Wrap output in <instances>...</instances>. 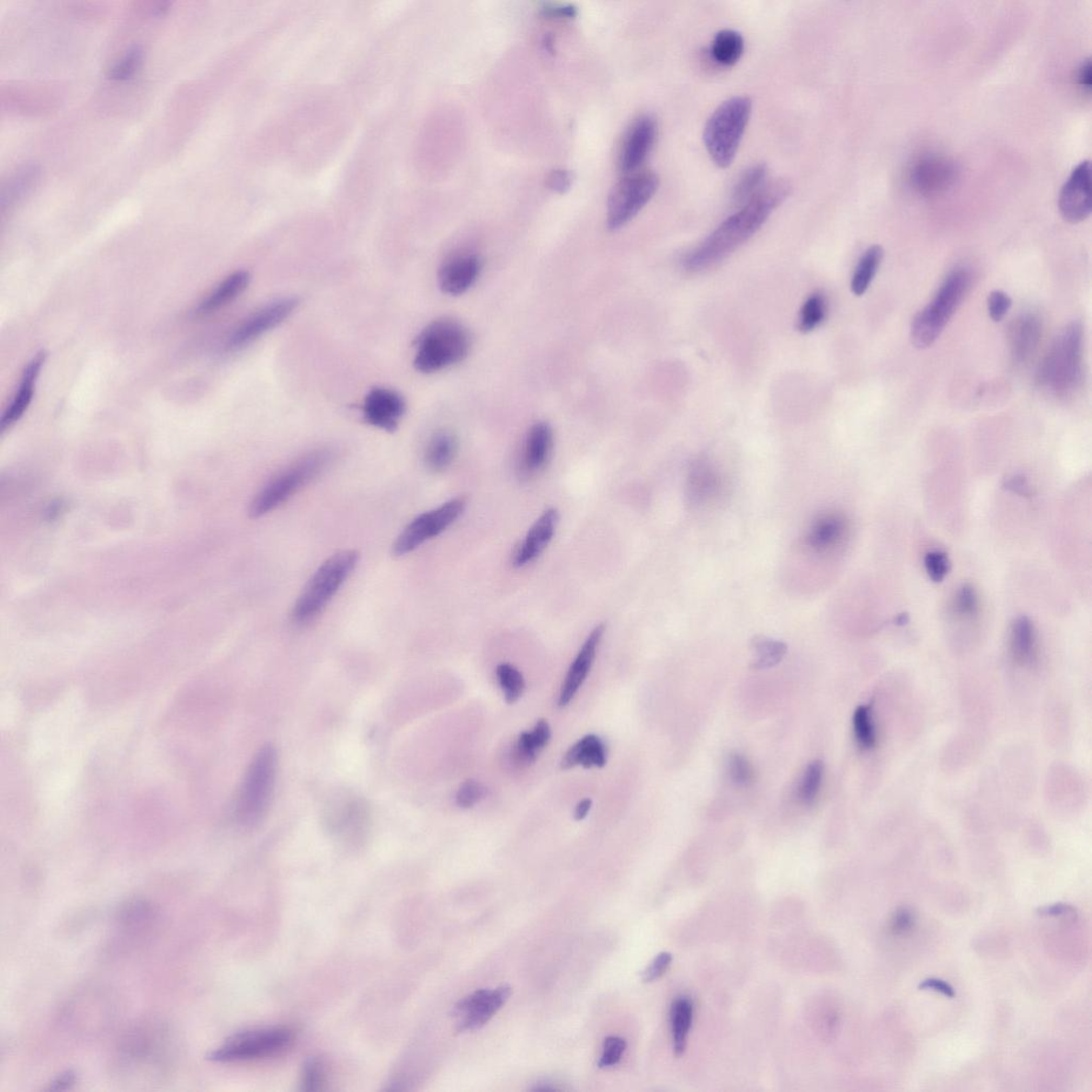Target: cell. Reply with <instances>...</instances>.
I'll return each mask as SVG.
<instances>
[{"instance_id": "16", "label": "cell", "mask_w": 1092, "mask_h": 1092, "mask_svg": "<svg viewBox=\"0 0 1092 1092\" xmlns=\"http://www.w3.org/2000/svg\"><path fill=\"white\" fill-rule=\"evenodd\" d=\"M657 135V124L654 118L644 116L632 124L625 136L620 152V168L627 175L634 173L641 166L654 148Z\"/></svg>"}, {"instance_id": "20", "label": "cell", "mask_w": 1092, "mask_h": 1092, "mask_svg": "<svg viewBox=\"0 0 1092 1092\" xmlns=\"http://www.w3.org/2000/svg\"><path fill=\"white\" fill-rule=\"evenodd\" d=\"M722 488L721 472L708 458L698 459L691 464L686 483V495L690 505L702 506L711 502L721 495Z\"/></svg>"}, {"instance_id": "51", "label": "cell", "mask_w": 1092, "mask_h": 1092, "mask_svg": "<svg viewBox=\"0 0 1092 1092\" xmlns=\"http://www.w3.org/2000/svg\"><path fill=\"white\" fill-rule=\"evenodd\" d=\"M323 1081V1070L316 1061L306 1063L303 1069L302 1087L304 1090H317Z\"/></svg>"}, {"instance_id": "21", "label": "cell", "mask_w": 1092, "mask_h": 1092, "mask_svg": "<svg viewBox=\"0 0 1092 1092\" xmlns=\"http://www.w3.org/2000/svg\"><path fill=\"white\" fill-rule=\"evenodd\" d=\"M481 270V259L476 256L452 257L438 271L439 289L450 296L462 295L475 284Z\"/></svg>"}, {"instance_id": "47", "label": "cell", "mask_w": 1092, "mask_h": 1092, "mask_svg": "<svg viewBox=\"0 0 1092 1092\" xmlns=\"http://www.w3.org/2000/svg\"><path fill=\"white\" fill-rule=\"evenodd\" d=\"M987 305L992 321L1000 323L1007 315L1012 305V299L1003 290H995L990 292Z\"/></svg>"}, {"instance_id": "6", "label": "cell", "mask_w": 1092, "mask_h": 1092, "mask_svg": "<svg viewBox=\"0 0 1092 1092\" xmlns=\"http://www.w3.org/2000/svg\"><path fill=\"white\" fill-rule=\"evenodd\" d=\"M470 333L452 319H438L426 327L415 341V366L423 374H431L461 363L471 349Z\"/></svg>"}, {"instance_id": "39", "label": "cell", "mask_w": 1092, "mask_h": 1092, "mask_svg": "<svg viewBox=\"0 0 1092 1092\" xmlns=\"http://www.w3.org/2000/svg\"><path fill=\"white\" fill-rule=\"evenodd\" d=\"M827 313V301L825 296L815 292L804 302L799 316L798 329L803 333L815 330L824 322Z\"/></svg>"}, {"instance_id": "54", "label": "cell", "mask_w": 1092, "mask_h": 1092, "mask_svg": "<svg viewBox=\"0 0 1092 1092\" xmlns=\"http://www.w3.org/2000/svg\"><path fill=\"white\" fill-rule=\"evenodd\" d=\"M914 923L915 916L912 915V912L904 908L898 910L894 915L893 921H892V929L896 934H904V932L910 930L914 927Z\"/></svg>"}, {"instance_id": "60", "label": "cell", "mask_w": 1092, "mask_h": 1092, "mask_svg": "<svg viewBox=\"0 0 1092 1092\" xmlns=\"http://www.w3.org/2000/svg\"><path fill=\"white\" fill-rule=\"evenodd\" d=\"M908 621H909V617L907 614H903L896 618V623L898 625H904V624L907 623Z\"/></svg>"}, {"instance_id": "19", "label": "cell", "mask_w": 1092, "mask_h": 1092, "mask_svg": "<svg viewBox=\"0 0 1092 1092\" xmlns=\"http://www.w3.org/2000/svg\"><path fill=\"white\" fill-rule=\"evenodd\" d=\"M955 178V165L938 156L920 159L910 172L912 186L923 195H932L949 188Z\"/></svg>"}, {"instance_id": "22", "label": "cell", "mask_w": 1092, "mask_h": 1092, "mask_svg": "<svg viewBox=\"0 0 1092 1092\" xmlns=\"http://www.w3.org/2000/svg\"><path fill=\"white\" fill-rule=\"evenodd\" d=\"M558 521L557 509L550 508L543 512L518 546L514 557L515 567L523 568L542 554L555 535Z\"/></svg>"}, {"instance_id": "29", "label": "cell", "mask_w": 1092, "mask_h": 1092, "mask_svg": "<svg viewBox=\"0 0 1092 1092\" xmlns=\"http://www.w3.org/2000/svg\"><path fill=\"white\" fill-rule=\"evenodd\" d=\"M551 735L550 724L544 719L539 721L530 732H522L515 745L517 763L522 766L534 764L538 755L548 745Z\"/></svg>"}, {"instance_id": "1", "label": "cell", "mask_w": 1092, "mask_h": 1092, "mask_svg": "<svg viewBox=\"0 0 1092 1092\" xmlns=\"http://www.w3.org/2000/svg\"><path fill=\"white\" fill-rule=\"evenodd\" d=\"M790 191V184L781 179L766 185L690 253L685 262L686 268L702 271L722 262L762 228L772 212L788 199Z\"/></svg>"}, {"instance_id": "25", "label": "cell", "mask_w": 1092, "mask_h": 1092, "mask_svg": "<svg viewBox=\"0 0 1092 1092\" xmlns=\"http://www.w3.org/2000/svg\"><path fill=\"white\" fill-rule=\"evenodd\" d=\"M45 358L46 355L44 352H40V354L31 359L28 368L25 369L18 391L9 404V407L5 411L2 421H0L3 432L10 429L13 425H16L23 417L25 412L28 411L32 402L33 392H35L36 383L44 365Z\"/></svg>"}, {"instance_id": "55", "label": "cell", "mask_w": 1092, "mask_h": 1092, "mask_svg": "<svg viewBox=\"0 0 1092 1092\" xmlns=\"http://www.w3.org/2000/svg\"><path fill=\"white\" fill-rule=\"evenodd\" d=\"M920 990H932L950 998L955 997V990L951 985L938 978H928L918 984Z\"/></svg>"}, {"instance_id": "44", "label": "cell", "mask_w": 1092, "mask_h": 1092, "mask_svg": "<svg viewBox=\"0 0 1092 1092\" xmlns=\"http://www.w3.org/2000/svg\"><path fill=\"white\" fill-rule=\"evenodd\" d=\"M925 569L932 582L941 583L950 569L949 556L940 551L927 552L924 558Z\"/></svg>"}, {"instance_id": "18", "label": "cell", "mask_w": 1092, "mask_h": 1092, "mask_svg": "<svg viewBox=\"0 0 1092 1092\" xmlns=\"http://www.w3.org/2000/svg\"><path fill=\"white\" fill-rule=\"evenodd\" d=\"M605 624L597 625L590 635L586 639L581 650H579L574 662L572 663L568 671L567 677L562 686L561 695H559V707L564 708L575 697L579 688L587 678L591 670L592 665L597 654L598 647L602 642L605 632Z\"/></svg>"}, {"instance_id": "15", "label": "cell", "mask_w": 1092, "mask_h": 1092, "mask_svg": "<svg viewBox=\"0 0 1092 1092\" xmlns=\"http://www.w3.org/2000/svg\"><path fill=\"white\" fill-rule=\"evenodd\" d=\"M404 412V397L390 389L371 390L363 404L364 421L388 432L397 429Z\"/></svg>"}, {"instance_id": "14", "label": "cell", "mask_w": 1092, "mask_h": 1092, "mask_svg": "<svg viewBox=\"0 0 1092 1092\" xmlns=\"http://www.w3.org/2000/svg\"><path fill=\"white\" fill-rule=\"evenodd\" d=\"M1058 208L1064 220L1078 223L1091 214L1090 163L1084 161L1071 172L1063 186L1058 199Z\"/></svg>"}, {"instance_id": "27", "label": "cell", "mask_w": 1092, "mask_h": 1092, "mask_svg": "<svg viewBox=\"0 0 1092 1092\" xmlns=\"http://www.w3.org/2000/svg\"><path fill=\"white\" fill-rule=\"evenodd\" d=\"M608 752L602 739L595 734L584 736L565 752L562 768L568 770L581 765L585 768H604Z\"/></svg>"}, {"instance_id": "50", "label": "cell", "mask_w": 1092, "mask_h": 1092, "mask_svg": "<svg viewBox=\"0 0 1092 1092\" xmlns=\"http://www.w3.org/2000/svg\"><path fill=\"white\" fill-rule=\"evenodd\" d=\"M572 184H574V175L564 169L552 171L548 179H546V186H548L549 189L552 192L559 193V195L567 192L571 188Z\"/></svg>"}, {"instance_id": "38", "label": "cell", "mask_w": 1092, "mask_h": 1092, "mask_svg": "<svg viewBox=\"0 0 1092 1092\" xmlns=\"http://www.w3.org/2000/svg\"><path fill=\"white\" fill-rule=\"evenodd\" d=\"M496 677L505 701L508 704L516 703L523 696L525 690V680L521 672L515 665L503 663L497 665Z\"/></svg>"}, {"instance_id": "34", "label": "cell", "mask_w": 1092, "mask_h": 1092, "mask_svg": "<svg viewBox=\"0 0 1092 1092\" xmlns=\"http://www.w3.org/2000/svg\"><path fill=\"white\" fill-rule=\"evenodd\" d=\"M883 258V249L882 245H871L859 261L854 276L851 279L852 294L860 297L867 292Z\"/></svg>"}, {"instance_id": "11", "label": "cell", "mask_w": 1092, "mask_h": 1092, "mask_svg": "<svg viewBox=\"0 0 1092 1092\" xmlns=\"http://www.w3.org/2000/svg\"><path fill=\"white\" fill-rule=\"evenodd\" d=\"M465 507L466 499L456 497L439 506L437 509L426 512L413 519L397 537L394 545H392V552L397 557L408 555L431 539L441 535L461 518Z\"/></svg>"}, {"instance_id": "41", "label": "cell", "mask_w": 1092, "mask_h": 1092, "mask_svg": "<svg viewBox=\"0 0 1092 1092\" xmlns=\"http://www.w3.org/2000/svg\"><path fill=\"white\" fill-rule=\"evenodd\" d=\"M854 731L857 742L862 749L869 750L874 747L876 744L875 725L871 710L868 705H861L856 710Z\"/></svg>"}, {"instance_id": "9", "label": "cell", "mask_w": 1092, "mask_h": 1092, "mask_svg": "<svg viewBox=\"0 0 1092 1092\" xmlns=\"http://www.w3.org/2000/svg\"><path fill=\"white\" fill-rule=\"evenodd\" d=\"M292 1033L288 1029H262L243 1031L226 1041L209 1055L215 1063H234L257 1060L288 1048Z\"/></svg>"}, {"instance_id": "45", "label": "cell", "mask_w": 1092, "mask_h": 1092, "mask_svg": "<svg viewBox=\"0 0 1092 1092\" xmlns=\"http://www.w3.org/2000/svg\"><path fill=\"white\" fill-rule=\"evenodd\" d=\"M627 1050V1041L621 1037L609 1036L605 1039L603 1044V1052L598 1061V1067L609 1068L617 1064L621 1061L622 1055Z\"/></svg>"}, {"instance_id": "46", "label": "cell", "mask_w": 1092, "mask_h": 1092, "mask_svg": "<svg viewBox=\"0 0 1092 1092\" xmlns=\"http://www.w3.org/2000/svg\"><path fill=\"white\" fill-rule=\"evenodd\" d=\"M954 606L958 615L963 617L974 616L978 609L975 589L971 585H963L961 590L957 592Z\"/></svg>"}, {"instance_id": "17", "label": "cell", "mask_w": 1092, "mask_h": 1092, "mask_svg": "<svg viewBox=\"0 0 1092 1092\" xmlns=\"http://www.w3.org/2000/svg\"><path fill=\"white\" fill-rule=\"evenodd\" d=\"M847 530L848 525L844 516L837 512H824L810 524L804 544L816 555H830L843 544Z\"/></svg>"}, {"instance_id": "8", "label": "cell", "mask_w": 1092, "mask_h": 1092, "mask_svg": "<svg viewBox=\"0 0 1092 1092\" xmlns=\"http://www.w3.org/2000/svg\"><path fill=\"white\" fill-rule=\"evenodd\" d=\"M277 770V752L266 745L257 752L245 777L236 805L239 824L253 827L262 821L269 808Z\"/></svg>"}, {"instance_id": "2", "label": "cell", "mask_w": 1092, "mask_h": 1092, "mask_svg": "<svg viewBox=\"0 0 1092 1092\" xmlns=\"http://www.w3.org/2000/svg\"><path fill=\"white\" fill-rule=\"evenodd\" d=\"M1083 329L1078 323H1071L1060 332L1038 370L1037 382L1047 394L1067 399L1080 388Z\"/></svg>"}, {"instance_id": "43", "label": "cell", "mask_w": 1092, "mask_h": 1092, "mask_svg": "<svg viewBox=\"0 0 1092 1092\" xmlns=\"http://www.w3.org/2000/svg\"><path fill=\"white\" fill-rule=\"evenodd\" d=\"M485 794H487V790H485L483 785L470 779V780L464 781L461 785V788H459L456 795V802L458 807L470 809L474 807L479 802H482Z\"/></svg>"}, {"instance_id": "37", "label": "cell", "mask_w": 1092, "mask_h": 1092, "mask_svg": "<svg viewBox=\"0 0 1092 1092\" xmlns=\"http://www.w3.org/2000/svg\"><path fill=\"white\" fill-rule=\"evenodd\" d=\"M756 659L752 668L756 670L769 669L780 663L787 654L788 647L782 642L774 641L768 637H756L754 643Z\"/></svg>"}, {"instance_id": "35", "label": "cell", "mask_w": 1092, "mask_h": 1092, "mask_svg": "<svg viewBox=\"0 0 1092 1092\" xmlns=\"http://www.w3.org/2000/svg\"><path fill=\"white\" fill-rule=\"evenodd\" d=\"M744 49L745 43L741 33L725 29L719 31L712 40L711 55L718 64L732 66L739 62Z\"/></svg>"}, {"instance_id": "24", "label": "cell", "mask_w": 1092, "mask_h": 1092, "mask_svg": "<svg viewBox=\"0 0 1092 1092\" xmlns=\"http://www.w3.org/2000/svg\"><path fill=\"white\" fill-rule=\"evenodd\" d=\"M552 445L554 436L548 423L539 422L532 426L526 438L521 466L522 476H535L545 468L552 455Z\"/></svg>"}, {"instance_id": "26", "label": "cell", "mask_w": 1092, "mask_h": 1092, "mask_svg": "<svg viewBox=\"0 0 1092 1092\" xmlns=\"http://www.w3.org/2000/svg\"><path fill=\"white\" fill-rule=\"evenodd\" d=\"M328 816L329 827L344 836H357L368 825V809L359 799H342Z\"/></svg>"}, {"instance_id": "52", "label": "cell", "mask_w": 1092, "mask_h": 1092, "mask_svg": "<svg viewBox=\"0 0 1092 1092\" xmlns=\"http://www.w3.org/2000/svg\"><path fill=\"white\" fill-rule=\"evenodd\" d=\"M541 15L548 18L554 19H571L577 15V10L572 5H544L541 9Z\"/></svg>"}, {"instance_id": "4", "label": "cell", "mask_w": 1092, "mask_h": 1092, "mask_svg": "<svg viewBox=\"0 0 1092 1092\" xmlns=\"http://www.w3.org/2000/svg\"><path fill=\"white\" fill-rule=\"evenodd\" d=\"M333 459L335 452L328 449L311 451L298 459L257 493L250 505V516L261 518L288 502L298 491L321 476L329 468Z\"/></svg>"}, {"instance_id": "42", "label": "cell", "mask_w": 1092, "mask_h": 1092, "mask_svg": "<svg viewBox=\"0 0 1092 1092\" xmlns=\"http://www.w3.org/2000/svg\"><path fill=\"white\" fill-rule=\"evenodd\" d=\"M824 766L821 761H813L805 769L801 791H799V797L804 804H812L814 802L819 789H821L823 779Z\"/></svg>"}, {"instance_id": "7", "label": "cell", "mask_w": 1092, "mask_h": 1092, "mask_svg": "<svg viewBox=\"0 0 1092 1092\" xmlns=\"http://www.w3.org/2000/svg\"><path fill=\"white\" fill-rule=\"evenodd\" d=\"M752 112V101L748 97H734L719 105L705 124L703 142L705 148L721 168H728L741 145Z\"/></svg>"}, {"instance_id": "58", "label": "cell", "mask_w": 1092, "mask_h": 1092, "mask_svg": "<svg viewBox=\"0 0 1092 1092\" xmlns=\"http://www.w3.org/2000/svg\"><path fill=\"white\" fill-rule=\"evenodd\" d=\"M74 1080H75L74 1075H73L72 1072H66V1074L60 1075L59 1077L56 1078V1080L54 1082H52L51 1084L50 1089L63 1090L65 1088H68L71 1084L74 1083Z\"/></svg>"}, {"instance_id": "56", "label": "cell", "mask_w": 1092, "mask_h": 1092, "mask_svg": "<svg viewBox=\"0 0 1092 1092\" xmlns=\"http://www.w3.org/2000/svg\"><path fill=\"white\" fill-rule=\"evenodd\" d=\"M1038 915L1042 916H1075V909L1069 904H1056L1039 909Z\"/></svg>"}, {"instance_id": "49", "label": "cell", "mask_w": 1092, "mask_h": 1092, "mask_svg": "<svg viewBox=\"0 0 1092 1092\" xmlns=\"http://www.w3.org/2000/svg\"><path fill=\"white\" fill-rule=\"evenodd\" d=\"M672 961V955L664 951L657 955L654 961H652L647 969L644 970L643 981L644 983H652L658 978H661L665 972H667Z\"/></svg>"}, {"instance_id": "12", "label": "cell", "mask_w": 1092, "mask_h": 1092, "mask_svg": "<svg viewBox=\"0 0 1092 1092\" xmlns=\"http://www.w3.org/2000/svg\"><path fill=\"white\" fill-rule=\"evenodd\" d=\"M512 995L509 985L496 989H481L458 1002L452 1015L457 1020L459 1033L482 1029L497 1014Z\"/></svg>"}, {"instance_id": "28", "label": "cell", "mask_w": 1092, "mask_h": 1092, "mask_svg": "<svg viewBox=\"0 0 1092 1092\" xmlns=\"http://www.w3.org/2000/svg\"><path fill=\"white\" fill-rule=\"evenodd\" d=\"M250 282V275L248 272L241 270L232 273L231 276L223 279L217 288L210 292V294L199 303L197 309V314L209 315L223 306L228 305L233 301L242 294Z\"/></svg>"}, {"instance_id": "53", "label": "cell", "mask_w": 1092, "mask_h": 1092, "mask_svg": "<svg viewBox=\"0 0 1092 1092\" xmlns=\"http://www.w3.org/2000/svg\"><path fill=\"white\" fill-rule=\"evenodd\" d=\"M1003 485L1005 489L1023 497L1029 498L1034 495V490L1027 481V478L1020 475L1007 477L1005 479Z\"/></svg>"}, {"instance_id": "57", "label": "cell", "mask_w": 1092, "mask_h": 1092, "mask_svg": "<svg viewBox=\"0 0 1092 1092\" xmlns=\"http://www.w3.org/2000/svg\"><path fill=\"white\" fill-rule=\"evenodd\" d=\"M1077 83L1084 91L1089 92L1091 89V63L1090 60L1086 59L1082 63L1077 71Z\"/></svg>"}, {"instance_id": "36", "label": "cell", "mask_w": 1092, "mask_h": 1092, "mask_svg": "<svg viewBox=\"0 0 1092 1092\" xmlns=\"http://www.w3.org/2000/svg\"><path fill=\"white\" fill-rule=\"evenodd\" d=\"M768 169L766 165L757 164L750 166L737 179L734 189V201L741 206L747 204L768 185Z\"/></svg>"}, {"instance_id": "30", "label": "cell", "mask_w": 1092, "mask_h": 1092, "mask_svg": "<svg viewBox=\"0 0 1092 1092\" xmlns=\"http://www.w3.org/2000/svg\"><path fill=\"white\" fill-rule=\"evenodd\" d=\"M40 169L36 165H25L18 168L3 185L2 208L15 206L35 188L39 181Z\"/></svg>"}, {"instance_id": "33", "label": "cell", "mask_w": 1092, "mask_h": 1092, "mask_svg": "<svg viewBox=\"0 0 1092 1092\" xmlns=\"http://www.w3.org/2000/svg\"><path fill=\"white\" fill-rule=\"evenodd\" d=\"M694 1017V1004L688 997H678L672 1004L670 1022L674 1049L677 1056H681L688 1044V1037Z\"/></svg>"}, {"instance_id": "13", "label": "cell", "mask_w": 1092, "mask_h": 1092, "mask_svg": "<svg viewBox=\"0 0 1092 1092\" xmlns=\"http://www.w3.org/2000/svg\"><path fill=\"white\" fill-rule=\"evenodd\" d=\"M298 305V299L290 297L279 299V301L265 306L239 325L230 336L226 348L230 351H236L255 342L266 332L276 328L285 319H288Z\"/></svg>"}, {"instance_id": "48", "label": "cell", "mask_w": 1092, "mask_h": 1092, "mask_svg": "<svg viewBox=\"0 0 1092 1092\" xmlns=\"http://www.w3.org/2000/svg\"><path fill=\"white\" fill-rule=\"evenodd\" d=\"M729 771L732 780L739 785L748 784L752 780V768L745 757L741 755L731 756Z\"/></svg>"}, {"instance_id": "23", "label": "cell", "mask_w": 1092, "mask_h": 1092, "mask_svg": "<svg viewBox=\"0 0 1092 1092\" xmlns=\"http://www.w3.org/2000/svg\"><path fill=\"white\" fill-rule=\"evenodd\" d=\"M1042 336V322L1035 313L1017 318L1009 330V347L1017 364L1027 363L1035 355Z\"/></svg>"}, {"instance_id": "40", "label": "cell", "mask_w": 1092, "mask_h": 1092, "mask_svg": "<svg viewBox=\"0 0 1092 1092\" xmlns=\"http://www.w3.org/2000/svg\"><path fill=\"white\" fill-rule=\"evenodd\" d=\"M144 50L142 46H132V48L126 51L122 59L112 66L108 77L111 81L116 82L129 81L142 68Z\"/></svg>"}, {"instance_id": "10", "label": "cell", "mask_w": 1092, "mask_h": 1092, "mask_svg": "<svg viewBox=\"0 0 1092 1092\" xmlns=\"http://www.w3.org/2000/svg\"><path fill=\"white\" fill-rule=\"evenodd\" d=\"M658 183L657 176L652 172L632 173L619 182L609 199V229H620L635 218L655 195Z\"/></svg>"}, {"instance_id": "3", "label": "cell", "mask_w": 1092, "mask_h": 1092, "mask_svg": "<svg viewBox=\"0 0 1092 1092\" xmlns=\"http://www.w3.org/2000/svg\"><path fill=\"white\" fill-rule=\"evenodd\" d=\"M971 273L957 268L950 273L934 301L918 312L911 324L910 338L917 349H927L940 337L971 288Z\"/></svg>"}, {"instance_id": "59", "label": "cell", "mask_w": 1092, "mask_h": 1092, "mask_svg": "<svg viewBox=\"0 0 1092 1092\" xmlns=\"http://www.w3.org/2000/svg\"><path fill=\"white\" fill-rule=\"evenodd\" d=\"M591 805H592L591 799H584V801H582L581 802H579L576 805V809L574 812V817H575L576 821H583L584 818L587 817L589 811L591 809Z\"/></svg>"}, {"instance_id": "31", "label": "cell", "mask_w": 1092, "mask_h": 1092, "mask_svg": "<svg viewBox=\"0 0 1092 1092\" xmlns=\"http://www.w3.org/2000/svg\"><path fill=\"white\" fill-rule=\"evenodd\" d=\"M457 451L458 439L454 434L449 431L437 432L426 449V465L432 472H443L454 462Z\"/></svg>"}, {"instance_id": "32", "label": "cell", "mask_w": 1092, "mask_h": 1092, "mask_svg": "<svg viewBox=\"0 0 1092 1092\" xmlns=\"http://www.w3.org/2000/svg\"><path fill=\"white\" fill-rule=\"evenodd\" d=\"M1036 650V634L1033 623L1028 617L1018 618L1012 624L1010 651L1015 662L1027 665L1033 661Z\"/></svg>"}, {"instance_id": "5", "label": "cell", "mask_w": 1092, "mask_h": 1092, "mask_svg": "<svg viewBox=\"0 0 1092 1092\" xmlns=\"http://www.w3.org/2000/svg\"><path fill=\"white\" fill-rule=\"evenodd\" d=\"M358 562V552L354 550L337 552L328 558L312 576L299 597L292 609V621L297 625H306L314 621L347 581Z\"/></svg>"}]
</instances>
